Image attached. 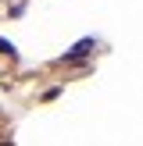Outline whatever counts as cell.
<instances>
[{
    "mask_svg": "<svg viewBox=\"0 0 143 146\" xmlns=\"http://www.w3.org/2000/svg\"><path fill=\"white\" fill-rule=\"evenodd\" d=\"M90 46H93V39L79 43V46H75V54H68V57H64V61H79V57H86V54H90Z\"/></svg>",
    "mask_w": 143,
    "mask_h": 146,
    "instance_id": "obj_1",
    "label": "cell"
}]
</instances>
